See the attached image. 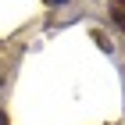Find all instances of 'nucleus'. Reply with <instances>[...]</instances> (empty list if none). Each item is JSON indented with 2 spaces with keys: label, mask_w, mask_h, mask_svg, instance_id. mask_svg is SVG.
<instances>
[{
  "label": "nucleus",
  "mask_w": 125,
  "mask_h": 125,
  "mask_svg": "<svg viewBox=\"0 0 125 125\" xmlns=\"http://www.w3.org/2000/svg\"><path fill=\"white\" fill-rule=\"evenodd\" d=\"M107 14H111V21H115L118 29L125 32V0H115V4L107 7Z\"/></svg>",
  "instance_id": "nucleus-1"
},
{
  "label": "nucleus",
  "mask_w": 125,
  "mask_h": 125,
  "mask_svg": "<svg viewBox=\"0 0 125 125\" xmlns=\"http://www.w3.org/2000/svg\"><path fill=\"white\" fill-rule=\"evenodd\" d=\"M0 125H7V115H0Z\"/></svg>",
  "instance_id": "nucleus-2"
},
{
  "label": "nucleus",
  "mask_w": 125,
  "mask_h": 125,
  "mask_svg": "<svg viewBox=\"0 0 125 125\" xmlns=\"http://www.w3.org/2000/svg\"><path fill=\"white\" fill-rule=\"evenodd\" d=\"M50 4H64V0H50Z\"/></svg>",
  "instance_id": "nucleus-3"
}]
</instances>
